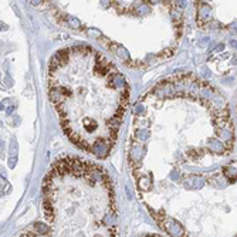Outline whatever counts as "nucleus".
Here are the masks:
<instances>
[{"label":"nucleus","instance_id":"nucleus-3","mask_svg":"<svg viewBox=\"0 0 237 237\" xmlns=\"http://www.w3.org/2000/svg\"><path fill=\"white\" fill-rule=\"evenodd\" d=\"M190 180L193 183H187V187H190V189H200L202 186H203V180L200 179V176H190Z\"/></svg>","mask_w":237,"mask_h":237},{"label":"nucleus","instance_id":"nucleus-1","mask_svg":"<svg viewBox=\"0 0 237 237\" xmlns=\"http://www.w3.org/2000/svg\"><path fill=\"white\" fill-rule=\"evenodd\" d=\"M50 98L67 136L107 158L129 104V85L111 61L85 46L68 47L50 63Z\"/></svg>","mask_w":237,"mask_h":237},{"label":"nucleus","instance_id":"nucleus-4","mask_svg":"<svg viewBox=\"0 0 237 237\" xmlns=\"http://www.w3.org/2000/svg\"><path fill=\"white\" fill-rule=\"evenodd\" d=\"M2 109H5V107H3V105L0 104V111H2Z\"/></svg>","mask_w":237,"mask_h":237},{"label":"nucleus","instance_id":"nucleus-2","mask_svg":"<svg viewBox=\"0 0 237 237\" xmlns=\"http://www.w3.org/2000/svg\"><path fill=\"white\" fill-rule=\"evenodd\" d=\"M224 173L230 179V182H236V163H232L224 167Z\"/></svg>","mask_w":237,"mask_h":237}]
</instances>
